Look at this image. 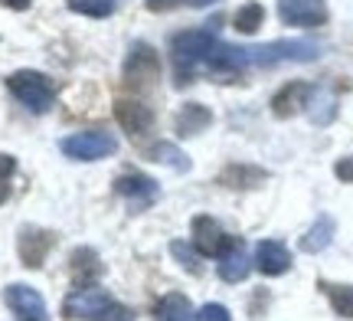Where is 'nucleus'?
<instances>
[{
	"label": "nucleus",
	"instance_id": "f257e3e1",
	"mask_svg": "<svg viewBox=\"0 0 353 321\" xmlns=\"http://www.w3.org/2000/svg\"><path fill=\"white\" fill-rule=\"evenodd\" d=\"M7 89L17 95V102H23L30 112H50L56 102V86L50 76L33 72V69H20L7 76Z\"/></svg>",
	"mask_w": 353,
	"mask_h": 321
},
{
	"label": "nucleus",
	"instance_id": "f03ea898",
	"mask_svg": "<svg viewBox=\"0 0 353 321\" xmlns=\"http://www.w3.org/2000/svg\"><path fill=\"white\" fill-rule=\"evenodd\" d=\"M216 46L213 30H183L170 39V59H174V69L180 76H190L193 66H200L210 50Z\"/></svg>",
	"mask_w": 353,
	"mask_h": 321
},
{
	"label": "nucleus",
	"instance_id": "7ed1b4c3",
	"mask_svg": "<svg viewBox=\"0 0 353 321\" xmlns=\"http://www.w3.org/2000/svg\"><path fill=\"white\" fill-rule=\"evenodd\" d=\"M59 151L72 161H101L118 151V142H114L108 131H79V135H69L63 138Z\"/></svg>",
	"mask_w": 353,
	"mask_h": 321
},
{
	"label": "nucleus",
	"instance_id": "20e7f679",
	"mask_svg": "<svg viewBox=\"0 0 353 321\" xmlns=\"http://www.w3.org/2000/svg\"><path fill=\"white\" fill-rule=\"evenodd\" d=\"M193 249L200 253V256H210V259H223L232 249V240H229V233L216 223L213 217H206V213H200V217H193Z\"/></svg>",
	"mask_w": 353,
	"mask_h": 321
},
{
	"label": "nucleus",
	"instance_id": "39448f33",
	"mask_svg": "<svg viewBox=\"0 0 353 321\" xmlns=\"http://www.w3.org/2000/svg\"><path fill=\"white\" fill-rule=\"evenodd\" d=\"M3 302H7V309L17 315L20 321H50L46 315V302L39 295L33 285H7L3 289Z\"/></svg>",
	"mask_w": 353,
	"mask_h": 321
},
{
	"label": "nucleus",
	"instance_id": "423d86ee",
	"mask_svg": "<svg viewBox=\"0 0 353 321\" xmlns=\"http://www.w3.org/2000/svg\"><path fill=\"white\" fill-rule=\"evenodd\" d=\"M278 17L288 26H321L327 23L324 0H278Z\"/></svg>",
	"mask_w": 353,
	"mask_h": 321
},
{
	"label": "nucleus",
	"instance_id": "0eeeda50",
	"mask_svg": "<svg viewBox=\"0 0 353 321\" xmlns=\"http://www.w3.org/2000/svg\"><path fill=\"white\" fill-rule=\"evenodd\" d=\"M108 305H112L108 292H101V289H76L63 302V311H65V318L85 321V318H99Z\"/></svg>",
	"mask_w": 353,
	"mask_h": 321
},
{
	"label": "nucleus",
	"instance_id": "6e6552de",
	"mask_svg": "<svg viewBox=\"0 0 353 321\" xmlns=\"http://www.w3.org/2000/svg\"><path fill=\"white\" fill-rule=\"evenodd\" d=\"M157 52L151 50V46H144V43H138V46H131V52H128L125 59V79L128 82H134V86H144V82H154L157 79Z\"/></svg>",
	"mask_w": 353,
	"mask_h": 321
},
{
	"label": "nucleus",
	"instance_id": "1a4fd4ad",
	"mask_svg": "<svg viewBox=\"0 0 353 321\" xmlns=\"http://www.w3.org/2000/svg\"><path fill=\"white\" fill-rule=\"evenodd\" d=\"M255 269L262 275H285L291 269V253L278 240H262L255 246Z\"/></svg>",
	"mask_w": 353,
	"mask_h": 321
},
{
	"label": "nucleus",
	"instance_id": "9d476101",
	"mask_svg": "<svg viewBox=\"0 0 353 321\" xmlns=\"http://www.w3.org/2000/svg\"><path fill=\"white\" fill-rule=\"evenodd\" d=\"M114 118H118V125L128 131V135H144V131L154 125V115L148 105L134 102V99H121V102L114 105Z\"/></svg>",
	"mask_w": 353,
	"mask_h": 321
},
{
	"label": "nucleus",
	"instance_id": "9b49d317",
	"mask_svg": "<svg viewBox=\"0 0 353 321\" xmlns=\"http://www.w3.org/2000/svg\"><path fill=\"white\" fill-rule=\"evenodd\" d=\"M114 191L121 193V197H128V200L141 210L144 204H154V200H157V180L144 177V174H125V177L114 180Z\"/></svg>",
	"mask_w": 353,
	"mask_h": 321
},
{
	"label": "nucleus",
	"instance_id": "f8f14e48",
	"mask_svg": "<svg viewBox=\"0 0 353 321\" xmlns=\"http://www.w3.org/2000/svg\"><path fill=\"white\" fill-rule=\"evenodd\" d=\"M50 233L43 230H23V236H20V259H23L30 269H39L43 266V259H46V253H50Z\"/></svg>",
	"mask_w": 353,
	"mask_h": 321
},
{
	"label": "nucleus",
	"instance_id": "ddd939ff",
	"mask_svg": "<svg viewBox=\"0 0 353 321\" xmlns=\"http://www.w3.org/2000/svg\"><path fill=\"white\" fill-rule=\"evenodd\" d=\"M307 95H311V86H304V82H288V86L272 99V108H275L278 118H288V115H294L298 108H304Z\"/></svg>",
	"mask_w": 353,
	"mask_h": 321
},
{
	"label": "nucleus",
	"instance_id": "4468645a",
	"mask_svg": "<svg viewBox=\"0 0 353 321\" xmlns=\"http://www.w3.org/2000/svg\"><path fill=\"white\" fill-rule=\"evenodd\" d=\"M249 269H252V259L242 246H232L226 256L219 259V279L223 282H242L249 275Z\"/></svg>",
	"mask_w": 353,
	"mask_h": 321
},
{
	"label": "nucleus",
	"instance_id": "2eb2a0df",
	"mask_svg": "<svg viewBox=\"0 0 353 321\" xmlns=\"http://www.w3.org/2000/svg\"><path fill=\"white\" fill-rule=\"evenodd\" d=\"M210 121H213V112L206 108V105H196L190 102L180 108V115H176V131L180 135H200L203 128H210Z\"/></svg>",
	"mask_w": 353,
	"mask_h": 321
},
{
	"label": "nucleus",
	"instance_id": "dca6fc26",
	"mask_svg": "<svg viewBox=\"0 0 353 321\" xmlns=\"http://www.w3.org/2000/svg\"><path fill=\"white\" fill-rule=\"evenodd\" d=\"M334 230H337V226H334L330 217H317L314 226L301 236V249L304 253H324L330 246V240H334Z\"/></svg>",
	"mask_w": 353,
	"mask_h": 321
},
{
	"label": "nucleus",
	"instance_id": "f3484780",
	"mask_svg": "<svg viewBox=\"0 0 353 321\" xmlns=\"http://www.w3.org/2000/svg\"><path fill=\"white\" fill-rule=\"evenodd\" d=\"M157 321H196V311L190 309V302L183 295H164L157 305Z\"/></svg>",
	"mask_w": 353,
	"mask_h": 321
},
{
	"label": "nucleus",
	"instance_id": "a211bd4d",
	"mask_svg": "<svg viewBox=\"0 0 353 321\" xmlns=\"http://www.w3.org/2000/svg\"><path fill=\"white\" fill-rule=\"evenodd\" d=\"M324 292L341 318H353V285H324Z\"/></svg>",
	"mask_w": 353,
	"mask_h": 321
},
{
	"label": "nucleus",
	"instance_id": "6ab92c4d",
	"mask_svg": "<svg viewBox=\"0 0 353 321\" xmlns=\"http://www.w3.org/2000/svg\"><path fill=\"white\" fill-rule=\"evenodd\" d=\"M151 157L157 161V164H170L176 167V171H190V157L180 151V148H174L170 142H161V144H154V151Z\"/></svg>",
	"mask_w": 353,
	"mask_h": 321
},
{
	"label": "nucleus",
	"instance_id": "aec40b11",
	"mask_svg": "<svg viewBox=\"0 0 353 321\" xmlns=\"http://www.w3.org/2000/svg\"><path fill=\"white\" fill-rule=\"evenodd\" d=\"M262 20H265L262 3H245V7L232 17V26H236L239 33H255V30L262 26Z\"/></svg>",
	"mask_w": 353,
	"mask_h": 321
},
{
	"label": "nucleus",
	"instance_id": "412c9836",
	"mask_svg": "<svg viewBox=\"0 0 353 321\" xmlns=\"http://www.w3.org/2000/svg\"><path fill=\"white\" fill-rule=\"evenodd\" d=\"M170 256H174L176 262L190 272V275H196V272L203 269V266H200V253H196L190 243H183V240H174V243H170Z\"/></svg>",
	"mask_w": 353,
	"mask_h": 321
},
{
	"label": "nucleus",
	"instance_id": "4be33fe9",
	"mask_svg": "<svg viewBox=\"0 0 353 321\" xmlns=\"http://www.w3.org/2000/svg\"><path fill=\"white\" fill-rule=\"evenodd\" d=\"M311 95H314V105H311V121H317V125L334 121V115H337V102H334V95H327V92H311Z\"/></svg>",
	"mask_w": 353,
	"mask_h": 321
},
{
	"label": "nucleus",
	"instance_id": "5701e85b",
	"mask_svg": "<svg viewBox=\"0 0 353 321\" xmlns=\"http://www.w3.org/2000/svg\"><path fill=\"white\" fill-rule=\"evenodd\" d=\"M265 174L262 171H252V167H229L223 171V180H226L229 187H236V191H245V187H252V180H262Z\"/></svg>",
	"mask_w": 353,
	"mask_h": 321
},
{
	"label": "nucleus",
	"instance_id": "b1692460",
	"mask_svg": "<svg viewBox=\"0 0 353 321\" xmlns=\"http://www.w3.org/2000/svg\"><path fill=\"white\" fill-rule=\"evenodd\" d=\"M69 7L76 13H85V17H112L114 13V3L112 0H69Z\"/></svg>",
	"mask_w": 353,
	"mask_h": 321
},
{
	"label": "nucleus",
	"instance_id": "393cba45",
	"mask_svg": "<svg viewBox=\"0 0 353 321\" xmlns=\"http://www.w3.org/2000/svg\"><path fill=\"white\" fill-rule=\"evenodd\" d=\"M13 171H17V161L10 155H0V204H7V197H10Z\"/></svg>",
	"mask_w": 353,
	"mask_h": 321
},
{
	"label": "nucleus",
	"instance_id": "a878e982",
	"mask_svg": "<svg viewBox=\"0 0 353 321\" xmlns=\"http://www.w3.org/2000/svg\"><path fill=\"white\" fill-rule=\"evenodd\" d=\"M196 321H232V315H229L226 305H216V302H210V305H203V309L196 311Z\"/></svg>",
	"mask_w": 353,
	"mask_h": 321
},
{
	"label": "nucleus",
	"instance_id": "bb28decb",
	"mask_svg": "<svg viewBox=\"0 0 353 321\" xmlns=\"http://www.w3.org/2000/svg\"><path fill=\"white\" fill-rule=\"evenodd\" d=\"M95 321H131V311L121 309V305H114V302H112V305L101 311V315H99Z\"/></svg>",
	"mask_w": 353,
	"mask_h": 321
},
{
	"label": "nucleus",
	"instance_id": "cd10ccee",
	"mask_svg": "<svg viewBox=\"0 0 353 321\" xmlns=\"http://www.w3.org/2000/svg\"><path fill=\"white\" fill-rule=\"evenodd\" d=\"M337 177L341 180H347V184H353V157H343V161H337Z\"/></svg>",
	"mask_w": 353,
	"mask_h": 321
},
{
	"label": "nucleus",
	"instance_id": "c85d7f7f",
	"mask_svg": "<svg viewBox=\"0 0 353 321\" xmlns=\"http://www.w3.org/2000/svg\"><path fill=\"white\" fill-rule=\"evenodd\" d=\"M3 3H7V7H13V10H26L33 0H3Z\"/></svg>",
	"mask_w": 353,
	"mask_h": 321
},
{
	"label": "nucleus",
	"instance_id": "c756f323",
	"mask_svg": "<svg viewBox=\"0 0 353 321\" xmlns=\"http://www.w3.org/2000/svg\"><path fill=\"white\" fill-rule=\"evenodd\" d=\"M148 3H151L154 10H161V7H170V3H174V0H148Z\"/></svg>",
	"mask_w": 353,
	"mask_h": 321
},
{
	"label": "nucleus",
	"instance_id": "7c9ffc66",
	"mask_svg": "<svg viewBox=\"0 0 353 321\" xmlns=\"http://www.w3.org/2000/svg\"><path fill=\"white\" fill-rule=\"evenodd\" d=\"M193 7H210V3H216V0H190Z\"/></svg>",
	"mask_w": 353,
	"mask_h": 321
}]
</instances>
